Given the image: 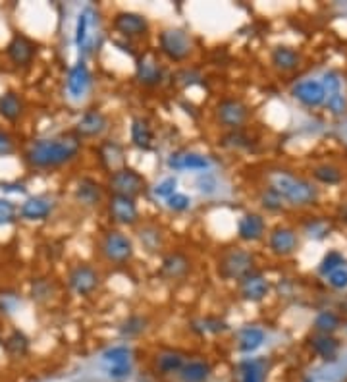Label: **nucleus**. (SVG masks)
Listing matches in <instances>:
<instances>
[{
	"instance_id": "nucleus-26",
	"label": "nucleus",
	"mask_w": 347,
	"mask_h": 382,
	"mask_svg": "<svg viewBox=\"0 0 347 382\" xmlns=\"http://www.w3.org/2000/svg\"><path fill=\"white\" fill-rule=\"evenodd\" d=\"M95 10L91 6H87L79 12L77 16V23H76V47L79 48V54L85 57L87 52L91 50V43H93V35L89 33L93 26H95Z\"/></svg>"
},
{
	"instance_id": "nucleus-44",
	"label": "nucleus",
	"mask_w": 347,
	"mask_h": 382,
	"mask_svg": "<svg viewBox=\"0 0 347 382\" xmlns=\"http://www.w3.org/2000/svg\"><path fill=\"white\" fill-rule=\"evenodd\" d=\"M260 207L266 209L269 212H278L284 209V199L280 197L276 191H272L270 188L260 193Z\"/></svg>"
},
{
	"instance_id": "nucleus-6",
	"label": "nucleus",
	"mask_w": 347,
	"mask_h": 382,
	"mask_svg": "<svg viewBox=\"0 0 347 382\" xmlns=\"http://www.w3.org/2000/svg\"><path fill=\"white\" fill-rule=\"evenodd\" d=\"M158 50L170 62H185L193 52V39L183 28H168L158 35Z\"/></svg>"
},
{
	"instance_id": "nucleus-24",
	"label": "nucleus",
	"mask_w": 347,
	"mask_h": 382,
	"mask_svg": "<svg viewBox=\"0 0 347 382\" xmlns=\"http://www.w3.org/2000/svg\"><path fill=\"white\" fill-rule=\"evenodd\" d=\"M185 361L187 359L180 350H162L154 355L153 369L158 376H178Z\"/></svg>"
},
{
	"instance_id": "nucleus-30",
	"label": "nucleus",
	"mask_w": 347,
	"mask_h": 382,
	"mask_svg": "<svg viewBox=\"0 0 347 382\" xmlns=\"http://www.w3.org/2000/svg\"><path fill=\"white\" fill-rule=\"evenodd\" d=\"M212 376V365L204 359L185 361L182 371L178 373V382H209Z\"/></svg>"
},
{
	"instance_id": "nucleus-9",
	"label": "nucleus",
	"mask_w": 347,
	"mask_h": 382,
	"mask_svg": "<svg viewBox=\"0 0 347 382\" xmlns=\"http://www.w3.org/2000/svg\"><path fill=\"white\" fill-rule=\"evenodd\" d=\"M112 28L120 35V37L134 41V39H143L149 35L151 31V23L145 14L139 12H132V10H124L118 12L112 19Z\"/></svg>"
},
{
	"instance_id": "nucleus-15",
	"label": "nucleus",
	"mask_w": 347,
	"mask_h": 382,
	"mask_svg": "<svg viewBox=\"0 0 347 382\" xmlns=\"http://www.w3.org/2000/svg\"><path fill=\"white\" fill-rule=\"evenodd\" d=\"M191 272V259L183 251H170L160 261L158 277L166 282H182Z\"/></svg>"
},
{
	"instance_id": "nucleus-28",
	"label": "nucleus",
	"mask_w": 347,
	"mask_h": 382,
	"mask_svg": "<svg viewBox=\"0 0 347 382\" xmlns=\"http://www.w3.org/2000/svg\"><path fill=\"white\" fill-rule=\"evenodd\" d=\"M137 239H139L143 251L154 255V253L162 251L164 243H166V234H164V230L158 224L145 222L143 226L137 228Z\"/></svg>"
},
{
	"instance_id": "nucleus-47",
	"label": "nucleus",
	"mask_w": 347,
	"mask_h": 382,
	"mask_svg": "<svg viewBox=\"0 0 347 382\" xmlns=\"http://www.w3.org/2000/svg\"><path fill=\"white\" fill-rule=\"evenodd\" d=\"M153 191L158 199H164V201L170 199L174 193L178 191V178H176V176H168V178H164L162 182L154 185Z\"/></svg>"
},
{
	"instance_id": "nucleus-31",
	"label": "nucleus",
	"mask_w": 347,
	"mask_h": 382,
	"mask_svg": "<svg viewBox=\"0 0 347 382\" xmlns=\"http://www.w3.org/2000/svg\"><path fill=\"white\" fill-rule=\"evenodd\" d=\"M238 374H240V382H264L269 374V361L247 357L238 365Z\"/></svg>"
},
{
	"instance_id": "nucleus-51",
	"label": "nucleus",
	"mask_w": 347,
	"mask_h": 382,
	"mask_svg": "<svg viewBox=\"0 0 347 382\" xmlns=\"http://www.w3.org/2000/svg\"><path fill=\"white\" fill-rule=\"evenodd\" d=\"M328 284L334 288V290H346L347 288V268H336L334 272L328 274Z\"/></svg>"
},
{
	"instance_id": "nucleus-38",
	"label": "nucleus",
	"mask_w": 347,
	"mask_h": 382,
	"mask_svg": "<svg viewBox=\"0 0 347 382\" xmlns=\"http://www.w3.org/2000/svg\"><path fill=\"white\" fill-rule=\"evenodd\" d=\"M191 330L199 332V334H224L230 330V325L220 316H207V319L195 321Z\"/></svg>"
},
{
	"instance_id": "nucleus-17",
	"label": "nucleus",
	"mask_w": 347,
	"mask_h": 382,
	"mask_svg": "<svg viewBox=\"0 0 347 382\" xmlns=\"http://www.w3.org/2000/svg\"><path fill=\"white\" fill-rule=\"evenodd\" d=\"M299 248L297 232L288 226H278L269 234V249L276 257H289Z\"/></svg>"
},
{
	"instance_id": "nucleus-43",
	"label": "nucleus",
	"mask_w": 347,
	"mask_h": 382,
	"mask_svg": "<svg viewBox=\"0 0 347 382\" xmlns=\"http://www.w3.org/2000/svg\"><path fill=\"white\" fill-rule=\"evenodd\" d=\"M326 106L328 110L334 116H341L347 112V99L344 95V91H334V93H328L326 95Z\"/></svg>"
},
{
	"instance_id": "nucleus-27",
	"label": "nucleus",
	"mask_w": 347,
	"mask_h": 382,
	"mask_svg": "<svg viewBox=\"0 0 347 382\" xmlns=\"http://www.w3.org/2000/svg\"><path fill=\"white\" fill-rule=\"evenodd\" d=\"M129 139L132 145L139 151H151L154 143V130L147 118L135 116L129 125Z\"/></svg>"
},
{
	"instance_id": "nucleus-2",
	"label": "nucleus",
	"mask_w": 347,
	"mask_h": 382,
	"mask_svg": "<svg viewBox=\"0 0 347 382\" xmlns=\"http://www.w3.org/2000/svg\"><path fill=\"white\" fill-rule=\"evenodd\" d=\"M266 183L272 191H276L284 203H289L293 207H307L315 205L318 199V190L313 183L295 176L284 168H272L266 172Z\"/></svg>"
},
{
	"instance_id": "nucleus-37",
	"label": "nucleus",
	"mask_w": 347,
	"mask_h": 382,
	"mask_svg": "<svg viewBox=\"0 0 347 382\" xmlns=\"http://www.w3.org/2000/svg\"><path fill=\"white\" fill-rule=\"evenodd\" d=\"M253 139L251 135H247L243 130H231L220 137V145L224 149H230V151H251L253 149Z\"/></svg>"
},
{
	"instance_id": "nucleus-12",
	"label": "nucleus",
	"mask_w": 347,
	"mask_h": 382,
	"mask_svg": "<svg viewBox=\"0 0 347 382\" xmlns=\"http://www.w3.org/2000/svg\"><path fill=\"white\" fill-rule=\"evenodd\" d=\"M6 57L16 68H28L37 57V43L23 33H14L6 45Z\"/></svg>"
},
{
	"instance_id": "nucleus-16",
	"label": "nucleus",
	"mask_w": 347,
	"mask_h": 382,
	"mask_svg": "<svg viewBox=\"0 0 347 382\" xmlns=\"http://www.w3.org/2000/svg\"><path fill=\"white\" fill-rule=\"evenodd\" d=\"M168 168L174 172H185V170H191V172H209L211 170V159L207 154L195 153V151H174L168 157Z\"/></svg>"
},
{
	"instance_id": "nucleus-20",
	"label": "nucleus",
	"mask_w": 347,
	"mask_h": 382,
	"mask_svg": "<svg viewBox=\"0 0 347 382\" xmlns=\"http://www.w3.org/2000/svg\"><path fill=\"white\" fill-rule=\"evenodd\" d=\"M291 95L308 108H317L326 101V91H324L322 81H315V79H303L295 83L291 89Z\"/></svg>"
},
{
	"instance_id": "nucleus-53",
	"label": "nucleus",
	"mask_w": 347,
	"mask_h": 382,
	"mask_svg": "<svg viewBox=\"0 0 347 382\" xmlns=\"http://www.w3.org/2000/svg\"><path fill=\"white\" fill-rule=\"evenodd\" d=\"M308 236L313 238H324V234H328V226L326 224H322V222H318V220H313L311 224L307 226Z\"/></svg>"
},
{
	"instance_id": "nucleus-5",
	"label": "nucleus",
	"mask_w": 347,
	"mask_h": 382,
	"mask_svg": "<svg viewBox=\"0 0 347 382\" xmlns=\"http://www.w3.org/2000/svg\"><path fill=\"white\" fill-rule=\"evenodd\" d=\"M106 188L110 191V195H122L129 199H137L139 195H143L149 190V182L143 174L137 172L135 168L125 166L122 170H116L108 176Z\"/></svg>"
},
{
	"instance_id": "nucleus-22",
	"label": "nucleus",
	"mask_w": 347,
	"mask_h": 382,
	"mask_svg": "<svg viewBox=\"0 0 347 382\" xmlns=\"http://www.w3.org/2000/svg\"><path fill=\"white\" fill-rule=\"evenodd\" d=\"M52 212H54V201L45 195H33L23 201L19 207V217L29 222H43L50 219Z\"/></svg>"
},
{
	"instance_id": "nucleus-36",
	"label": "nucleus",
	"mask_w": 347,
	"mask_h": 382,
	"mask_svg": "<svg viewBox=\"0 0 347 382\" xmlns=\"http://www.w3.org/2000/svg\"><path fill=\"white\" fill-rule=\"evenodd\" d=\"M103 363L106 367H116V365H127L134 363V350L132 345L127 344H116L112 348H108L101 355Z\"/></svg>"
},
{
	"instance_id": "nucleus-39",
	"label": "nucleus",
	"mask_w": 347,
	"mask_h": 382,
	"mask_svg": "<svg viewBox=\"0 0 347 382\" xmlns=\"http://www.w3.org/2000/svg\"><path fill=\"white\" fill-rule=\"evenodd\" d=\"M313 178L317 182L324 183V185H337L344 180V174L334 164H320V166H317L313 170Z\"/></svg>"
},
{
	"instance_id": "nucleus-50",
	"label": "nucleus",
	"mask_w": 347,
	"mask_h": 382,
	"mask_svg": "<svg viewBox=\"0 0 347 382\" xmlns=\"http://www.w3.org/2000/svg\"><path fill=\"white\" fill-rule=\"evenodd\" d=\"M134 373V363H127V365H116V367H106V374H108V379L110 381H125L129 374Z\"/></svg>"
},
{
	"instance_id": "nucleus-25",
	"label": "nucleus",
	"mask_w": 347,
	"mask_h": 382,
	"mask_svg": "<svg viewBox=\"0 0 347 382\" xmlns=\"http://www.w3.org/2000/svg\"><path fill=\"white\" fill-rule=\"evenodd\" d=\"M264 342H266V332L260 326L247 325L240 328L238 334H235V348L241 355L255 354L257 350L262 348Z\"/></svg>"
},
{
	"instance_id": "nucleus-48",
	"label": "nucleus",
	"mask_w": 347,
	"mask_h": 382,
	"mask_svg": "<svg viewBox=\"0 0 347 382\" xmlns=\"http://www.w3.org/2000/svg\"><path fill=\"white\" fill-rule=\"evenodd\" d=\"M16 217H18V207L10 199H0V226L16 222Z\"/></svg>"
},
{
	"instance_id": "nucleus-18",
	"label": "nucleus",
	"mask_w": 347,
	"mask_h": 382,
	"mask_svg": "<svg viewBox=\"0 0 347 382\" xmlns=\"http://www.w3.org/2000/svg\"><path fill=\"white\" fill-rule=\"evenodd\" d=\"M238 290H240V296L243 301L259 303V301H262L264 297L269 296L270 284L262 272L255 270V272H251V274H247L243 280L238 282Z\"/></svg>"
},
{
	"instance_id": "nucleus-19",
	"label": "nucleus",
	"mask_w": 347,
	"mask_h": 382,
	"mask_svg": "<svg viewBox=\"0 0 347 382\" xmlns=\"http://www.w3.org/2000/svg\"><path fill=\"white\" fill-rule=\"evenodd\" d=\"M74 199L77 205L85 207V209H96L98 205H103L105 201V188L96 182L95 178H81L76 183V190H74Z\"/></svg>"
},
{
	"instance_id": "nucleus-10",
	"label": "nucleus",
	"mask_w": 347,
	"mask_h": 382,
	"mask_svg": "<svg viewBox=\"0 0 347 382\" xmlns=\"http://www.w3.org/2000/svg\"><path fill=\"white\" fill-rule=\"evenodd\" d=\"M106 210H108L110 222H114L118 226H135L141 220L137 201L129 199V197L110 195L108 203H106Z\"/></svg>"
},
{
	"instance_id": "nucleus-7",
	"label": "nucleus",
	"mask_w": 347,
	"mask_h": 382,
	"mask_svg": "<svg viewBox=\"0 0 347 382\" xmlns=\"http://www.w3.org/2000/svg\"><path fill=\"white\" fill-rule=\"evenodd\" d=\"M66 284L76 296L89 297L101 288L103 277L95 267L87 265V263H79V265H74L67 270Z\"/></svg>"
},
{
	"instance_id": "nucleus-1",
	"label": "nucleus",
	"mask_w": 347,
	"mask_h": 382,
	"mask_svg": "<svg viewBox=\"0 0 347 382\" xmlns=\"http://www.w3.org/2000/svg\"><path fill=\"white\" fill-rule=\"evenodd\" d=\"M83 147V139H79L74 132L35 139L23 153V163L35 170H54L74 163Z\"/></svg>"
},
{
	"instance_id": "nucleus-42",
	"label": "nucleus",
	"mask_w": 347,
	"mask_h": 382,
	"mask_svg": "<svg viewBox=\"0 0 347 382\" xmlns=\"http://www.w3.org/2000/svg\"><path fill=\"white\" fill-rule=\"evenodd\" d=\"M337 328H339V316L332 311H322L318 313L315 319V330L317 334H334Z\"/></svg>"
},
{
	"instance_id": "nucleus-49",
	"label": "nucleus",
	"mask_w": 347,
	"mask_h": 382,
	"mask_svg": "<svg viewBox=\"0 0 347 382\" xmlns=\"http://www.w3.org/2000/svg\"><path fill=\"white\" fill-rule=\"evenodd\" d=\"M197 188H199L202 195H212L218 190V180H216L214 174L201 172V176L197 178Z\"/></svg>"
},
{
	"instance_id": "nucleus-34",
	"label": "nucleus",
	"mask_w": 347,
	"mask_h": 382,
	"mask_svg": "<svg viewBox=\"0 0 347 382\" xmlns=\"http://www.w3.org/2000/svg\"><path fill=\"white\" fill-rule=\"evenodd\" d=\"M270 60L280 72H293L301 66V54L295 48L286 47V45H280V47L274 48L272 54H270Z\"/></svg>"
},
{
	"instance_id": "nucleus-52",
	"label": "nucleus",
	"mask_w": 347,
	"mask_h": 382,
	"mask_svg": "<svg viewBox=\"0 0 347 382\" xmlns=\"http://www.w3.org/2000/svg\"><path fill=\"white\" fill-rule=\"evenodd\" d=\"M16 151V143L12 139V135L4 130H0V157H8Z\"/></svg>"
},
{
	"instance_id": "nucleus-29",
	"label": "nucleus",
	"mask_w": 347,
	"mask_h": 382,
	"mask_svg": "<svg viewBox=\"0 0 347 382\" xmlns=\"http://www.w3.org/2000/svg\"><path fill=\"white\" fill-rule=\"evenodd\" d=\"M151 326V321L149 316L141 315V313H132V315L124 316L118 325V336L124 340V342H129V340H135V338H141V336L149 330Z\"/></svg>"
},
{
	"instance_id": "nucleus-23",
	"label": "nucleus",
	"mask_w": 347,
	"mask_h": 382,
	"mask_svg": "<svg viewBox=\"0 0 347 382\" xmlns=\"http://www.w3.org/2000/svg\"><path fill=\"white\" fill-rule=\"evenodd\" d=\"M266 234V222L259 212H245L238 220V238L245 243H257Z\"/></svg>"
},
{
	"instance_id": "nucleus-35",
	"label": "nucleus",
	"mask_w": 347,
	"mask_h": 382,
	"mask_svg": "<svg viewBox=\"0 0 347 382\" xmlns=\"http://www.w3.org/2000/svg\"><path fill=\"white\" fill-rule=\"evenodd\" d=\"M311 350L324 361H334L339 352V342L330 334H315L311 338Z\"/></svg>"
},
{
	"instance_id": "nucleus-8",
	"label": "nucleus",
	"mask_w": 347,
	"mask_h": 382,
	"mask_svg": "<svg viewBox=\"0 0 347 382\" xmlns=\"http://www.w3.org/2000/svg\"><path fill=\"white\" fill-rule=\"evenodd\" d=\"M214 114H216L218 124L226 132H231V130H243V125L247 124V120H249L251 110L249 106L238 97H226L216 105Z\"/></svg>"
},
{
	"instance_id": "nucleus-14",
	"label": "nucleus",
	"mask_w": 347,
	"mask_h": 382,
	"mask_svg": "<svg viewBox=\"0 0 347 382\" xmlns=\"http://www.w3.org/2000/svg\"><path fill=\"white\" fill-rule=\"evenodd\" d=\"M135 79L145 87H156L162 83L164 68L153 50H147L135 60Z\"/></svg>"
},
{
	"instance_id": "nucleus-45",
	"label": "nucleus",
	"mask_w": 347,
	"mask_h": 382,
	"mask_svg": "<svg viewBox=\"0 0 347 382\" xmlns=\"http://www.w3.org/2000/svg\"><path fill=\"white\" fill-rule=\"evenodd\" d=\"M166 207L172 210V212H176V214L187 212V210L191 209V197H189V195H185V193L176 191L170 199H166Z\"/></svg>"
},
{
	"instance_id": "nucleus-4",
	"label": "nucleus",
	"mask_w": 347,
	"mask_h": 382,
	"mask_svg": "<svg viewBox=\"0 0 347 382\" xmlns=\"http://www.w3.org/2000/svg\"><path fill=\"white\" fill-rule=\"evenodd\" d=\"M216 272L222 280L228 282H240L243 278L255 272V255L243 248L226 249L218 257Z\"/></svg>"
},
{
	"instance_id": "nucleus-46",
	"label": "nucleus",
	"mask_w": 347,
	"mask_h": 382,
	"mask_svg": "<svg viewBox=\"0 0 347 382\" xmlns=\"http://www.w3.org/2000/svg\"><path fill=\"white\" fill-rule=\"evenodd\" d=\"M346 265V259L344 255L339 253V251H330L326 257L322 259V263H320V272L328 277L330 272H334L336 268H341Z\"/></svg>"
},
{
	"instance_id": "nucleus-21",
	"label": "nucleus",
	"mask_w": 347,
	"mask_h": 382,
	"mask_svg": "<svg viewBox=\"0 0 347 382\" xmlns=\"http://www.w3.org/2000/svg\"><path fill=\"white\" fill-rule=\"evenodd\" d=\"M96 154H98V163H101V166H103L105 170H108L110 174L116 172V170H122V168L127 166V164H125L124 145L118 143L114 139H106V141H103V143L98 145Z\"/></svg>"
},
{
	"instance_id": "nucleus-11",
	"label": "nucleus",
	"mask_w": 347,
	"mask_h": 382,
	"mask_svg": "<svg viewBox=\"0 0 347 382\" xmlns=\"http://www.w3.org/2000/svg\"><path fill=\"white\" fill-rule=\"evenodd\" d=\"M91 86H93V76H91V70L87 66L85 58H79L74 66L67 70L66 77V91L67 97L72 101H83L87 97V93L91 91Z\"/></svg>"
},
{
	"instance_id": "nucleus-3",
	"label": "nucleus",
	"mask_w": 347,
	"mask_h": 382,
	"mask_svg": "<svg viewBox=\"0 0 347 382\" xmlns=\"http://www.w3.org/2000/svg\"><path fill=\"white\" fill-rule=\"evenodd\" d=\"M96 248H98L101 257L110 265H127L135 255V245L132 238L122 230L116 228L106 230L98 239Z\"/></svg>"
},
{
	"instance_id": "nucleus-32",
	"label": "nucleus",
	"mask_w": 347,
	"mask_h": 382,
	"mask_svg": "<svg viewBox=\"0 0 347 382\" xmlns=\"http://www.w3.org/2000/svg\"><path fill=\"white\" fill-rule=\"evenodd\" d=\"M29 348H31V340L29 336L23 332V330H12L8 334L4 336L2 340V350L6 352L8 357L12 359H21L29 354Z\"/></svg>"
},
{
	"instance_id": "nucleus-54",
	"label": "nucleus",
	"mask_w": 347,
	"mask_h": 382,
	"mask_svg": "<svg viewBox=\"0 0 347 382\" xmlns=\"http://www.w3.org/2000/svg\"><path fill=\"white\" fill-rule=\"evenodd\" d=\"M4 191H14V193H23L25 191V183H2Z\"/></svg>"
},
{
	"instance_id": "nucleus-33",
	"label": "nucleus",
	"mask_w": 347,
	"mask_h": 382,
	"mask_svg": "<svg viewBox=\"0 0 347 382\" xmlns=\"http://www.w3.org/2000/svg\"><path fill=\"white\" fill-rule=\"evenodd\" d=\"M25 112V103L16 91H4L0 95V118L6 122H18Z\"/></svg>"
},
{
	"instance_id": "nucleus-13",
	"label": "nucleus",
	"mask_w": 347,
	"mask_h": 382,
	"mask_svg": "<svg viewBox=\"0 0 347 382\" xmlns=\"http://www.w3.org/2000/svg\"><path fill=\"white\" fill-rule=\"evenodd\" d=\"M108 128H110L108 116L96 108H89L79 116L76 128H74V134L79 139H96V137H103L108 132Z\"/></svg>"
},
{
	"instance_id": "nucleus-41",
	"label": "nucleus",
	"mask_w": 347,
	"mask_h": 382,
	"mask_svg": "<svg viewBox=\"0 0 347 382\" xmlns=\"http://www.w3.org/2000/svg\"><path fill=\"white\" fill-rule=\"evenodd\" d=\"M54 296V284L47 278H35L31 282V299L37 303H45Z\"/></svg>"
},
{
	"instance_id": "nucleus-40",
	"label": "nucleus",
	"mask_w": 347,
	"mask_h": 382,
	"mask_svg": "<svg viewBox=\"0 0 347 382\" xmlns=\"http://www.w3.org/2000/svg\"><path fill=\"white\" fill-rule=\"evenodd\" d=\"M21 307V297L14 290H0V316H12Z\"/></svg>"
},
{
	"instance_id": "nucleus-55",
	"label": "nucleus",
	"mask_w": 347,
	"mask_h": 382,
	"mask_svg": "<svg viewBox=\"0 0 347 382\" xmlns=\"http://www.w3.org/2000/svg\"><path fill=\"white\" fill-rule=\"evenodd\" d=\"M341 219H344L347 222V205H346V209L341 210Z\"/></svg>"
}]
</instances>
